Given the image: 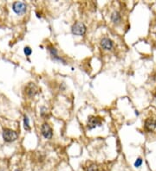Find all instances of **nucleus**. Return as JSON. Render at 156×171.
Listing matches in <instances>:
<instances>
[{"mask_svg": "<svg viewBox=\"0 0 156 171\" xmlns=\"http://www.w3.org/2000/svg\"><path fill=\"white\" fill-rule=\"evenodd\" d=\"M36 92H37V88H36V86L34 84L30 83L28 88H27V93L30 96H34L36 93Z\"/></svg>", "mask_w": 156, "mask_h": 171, "instance_id": "1a4fd4ad", "label": "nucleus"}, {"mask_svg": "<svg viewBox=\"0 0 156 171\" xmlns=\"http://www.w3.org/2000/svg\"><path fill=\"white\" fill-rule=\"evenodd\" d=\"M102 120L100 118L97 117H94V116H90L88 118V128L89 130H92L96 127H100L102 126Z\"/></svg>", "mask_w": 156, "mask_h": 171, "instance_id": "7ed1b4c3", "label": "nucleus"}, {"mask_svg": "<svg viewBox=\"0 0 156 171\" xmlns=\"http://www.w3.org/2000/svg\"><path fill=\"white\" fill-rule=\"evenodd\" d=\"M86 30H87V28H86L85 24L83 23H81V22L76 23L71 28L72 34L76 35V36H83L86 33Z\"/></svg>", "mask_w": 156, "mask_h": 171, "instance_id": "f257e3e1", "label": "nucleus"}, {"mask_svg": "<svg viewBox=\"0 0 156 171\" xmlns=\"http://www.w3.org/2000/svg\"><path fill=\"white\" fill-rule=\"evenodd\" d=\"M32 53V50L31 49L30 47H25L24 48V54L26 55V56H31Z\"/></svg>", "mask_w": 156, "mask_h": 171, "instance_id": "ddd939ff", "label": "nucleus"}, {"mask_svg": "<svg viewBox=\"0 0 156 171\" xmlns=\"http://www.w3.org/2000/svg\"><path fill=\"white\" fill-rule=\"evenodd\" d=\"M41 131H42V134L44 137V138L46 139H50L53 136V131H52V129L50 128V126L48 124H44L42 125V128H41Z\"/></svg>", "mask_w": 156, "mask_h": 171, "instance_id": "39448f33", "label": "nucleus"}, {"mask_svg": "<svg viewBox=\"0 0 156 171\" xmlns=\"http://www.w3.org/2000/svg\"><path fill=\"white\" fill-rule=\"evenodd\" d=\"M24 128L26 129V130H29L30 129V124H29V119L26 117V116H24Z\"/></svg>", "mask_w": 156, "mask_h": 171, "instance_id": "f8f14e48", "label": "nucleus"}, {"mask_svg": "<svg viewBox=\"0 0 156 171\" xmlns=\"http://www.w3.org/2000/svg\"><path fill=\"white\" fill-rule=\"evenodd\" d=\"M141 164H142V159H141V158H138V159L135 161V167H140Z\"/></svg>", "mask_w": 156, "mask_h": 171, "instance_id": "4468645a", "label": "nucleus"}, {"mask_svg": "<svg viewBox=\"0 0 156 171\" xmlns=\"http://www.w3.org/2000/svg\"><path fill=\"white\" fill-rule=\"evenodd\" d=\"M15 171H21L20 169H17V170H15Z\"/></svg>", "mask_w": 156, "mask_h": 171, "instance_id": "2eb2a0df", "label": "nucleus"}, {"mask_svg": "<svg viewBox=\"0 0 156 171\" xmlns=\"http://www.w3.org/2000/svg\"><path fill=\"white\" fill-rule=\"evenodd\" d=\"M101 46H102V48L106 49V50H111L113 48V46H114V43L109 38L104 37L101 40Z\"/></svg>", "mask_w": 156, "mask_h": 171, "instance_id": "423d86ee", "label": "nucleus"}, {"mask_svg": "<svg viewBox=\"0 0 156 171\" xmlns=\"http://www.w3.org/2000/svg\"><path fill=\"white\" fill-rule=\"evenodd\" d=\"M49 51L50 52L51 56H53L54 58H56V57H57V51H56V48H53V47H49Z\"/></svg>", "mask_w": 156, "mask_h": 171, "instance_id": "9d476101", "label": "nucleus"}, {"mask_svg": "<svg viewBox=\"0 0 156 171\" xmlns=\"http://www.w3.org/2000/svg\"><path fill=\"white\" fill-rule=\"evenodd\" d=\"M156 127V120L148 119L145 121V128L148 131H153Z\"/></svg>", "mask_w": 156, "mask_h": 171, "instance_id": "0eeeda50", "label": "nucleus"}, {"mask_svg": "<svg viewBox=\"0 0 156 171\" xmlns=\"http://www.w3.org/2000/svg\"><path fill=\"white\" fill-rule=\"evenodd\" d=\"M88 171H100V170H99V169H98V167H97L96 165L92 164V165H90V166L88 168Z\"/></svg>", "mask_w": 156, "mask_h": 171, "instance_id": "9b49d317", "label": "nucleus"}, {"mask_svg": "<svg viewBox=\"0 0 156 171\" xmlns=\"http://www.w3.org/2000/svg\"><path fill=\"white\" fill-rule=\"evenodd\" d=\"M3 137L5 142H12L17 138V134L12 130L5 129L3 132Z\"/></svg>", "mask_w": 156, "mask_h": 171, "instance_id": "f03ea898", "label": "nucleus"}, {"mask_svg": "<svg viewBox=\"0 0 156 171\" xmlns=\"http://www.w3.org/2000/svg\"><path fill=\"white\" fill-rule=\"evenodd\" d=\"M27 6L24 2H15L13 4V11L16 12L17 14H24L26 11Z\"/></svg>", "mask_w": 156, "mask_h": 171, "instance_id": "20e7f679", "label": "nucleus"}, {"mask_svg": "<svg viewBox=\"0 0 156 171\" xmlns=\"http://www.w3.org/2000/svg\"><path fill=\"white\" fill-rule=\"evenodd\" d=\"M110 17H111V21L115 24H119L121 23V16L119 14V12L117 11L113 12Z\"/></svg>", "mask_w": 156, "mask_h": 171, "instance_id": "6e6552de", "label": "nucleus"}]
</instances>
